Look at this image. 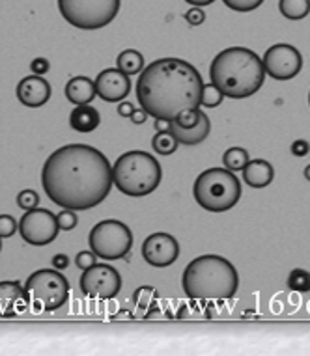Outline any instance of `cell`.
<instances>
[{
	"label": "cell",
	"instance_id": "cell-1",
	"mask_svg": "<svg viewBox=\"0 0 310 356\" xmlns=\"http://www.w3.org/2000/svg\"><path fill=\"white\" fill-rule=\"evenodd\" d=\"M41 185L49 200L62 209H92L111 194V163L95 147L70 144L45 161Z\"/></svg>",
	"mask_w": 310,
	"mask_h": 356
},
{
	"label": "cell",
	"instance_id": "cell-2",
	"mask_svg": "<svg viewBox=\"0 0 310 356\" xmlns=\"http://www.w3.org/2000/svg\"><path fill=\"white\" fill-rule=\"evenodd\" d=\"M204 81L185 60L161 58L142 70L137 82V99L155 120H174L180 112L200 108Z\"/></svg>",
	"mask_w": 310,
	"mask_h": 356
},
{
	"label": "cell",
	"instance_id": "cell-3",
	"mask_svg": "<svg viewBox=\"0 0 310 356\" xmlns=\"http://www.w3.org/2000/svg\"><path fill=\"white\" fill-rule=\"evenodd\" d=\"M211 84H215L224 97L245 99L263 86L265 70L256 53L245 47H230L217 54L210 65Z\"/></svg>",
	"mask_w": 310,
	"mask_h": 356
},
{
	"label": "cell",
	"instance_id": "cell-4",
	"mask_svg": "<svg viewBox=\"0 0 310 356\" xmlns=\"http://www.w3.org/2000/svg\"><path fill=\"white\" fill-rule=\"evenodd\" d=\"M183 291L196 302H224L235 295L240 275L226 257L206 254L189 263L183 270Z\"/></svg>",
	"mask_w": 310,
	"mask_h": 356
},
{
	"label": "cell",
	"instance_id": "cell-5",
	"mask_svg": "<svg viewBox=\"0 0 310 356\" xmlns=\"http://www.w3.org/2000/svg\"><path fill=\"white\" fill-rule=\"evenodd\" d=\"M163 177L161 164L152 153L127 152L112 164V183L125 196L141 198L152 194Z\"/></svg>",
	"mask_w": 310,
	"mask_h": 356
},
{
	"label": "cell",
	"instance_id": "cell-6",
	"mask_svg": "<svg viewBox=\"0 0 310 356\" xmlns=\"http://www.w3.org/2000/svg\"><path fill=\"white\" fill-rule=\"evenodd\" d=\"M193 194L202 209L224 213L240 202L241 183L228 168H210L196 177Z\"/></svg>",
	"mask_w": 310,
	"mask_h": 356
},
{
	"label": "cell",
	"instance_id": "cell-7",
	"mask_svg": "<svg viewBox=\"0 0 310 356\" xmlns=\"http://www.w3.org/2000/svg\"><path fill=\"white\" fill-rule=\"evenodd\" d=\"M24 291L36 312H54L62 308L70 297V282L60 270L41 269L29 276Z\"/></svg>",
	"mask_w": 310,
	"mask_h": 356
},
{
	"label": "cell",
	"instance_id": "cell-8",
	"mask_svg": "<svg viewBox=\"0 0 310 356\" xmlns=\"http://www.w3.org/2000/svg\"><path fill=\"white\" fill-rule=\"evenodd\" d=\"M62 17L75 29L100 30L120 12V0H59Z\"/></svg>",
	"mask_w": 310,
	"mask_h": 356
},
{
	"label": "cell",
	"instance_id": "cell-9",
	"mask_svg": "<svg viewBox=\"0 0 310 356\" xmlns=\"http://www.w3.org/2000/svg\"><path fill=\"white\" fill-rule=\"evenodd\" d=\"M88 245L101 259H122L131 252L133 234L123 222L101 220L88 235Z\"/></svg>",
	"mask_w": 310,
	"mask_h": 356
},
{
	"label": "cell",
	"instance_id": "cell-10",
	"mask_svg": "<svg viewBox=\"0 0 310 356\" xmlns=\"http://www.w3.org/2000/svg\"><path fill=\"white\" fill-rule=\"evenodd\" d=\"M59 220L49 209H30L19 220V234L32 246H45L59 235Z\"/></svg>",
	"mask_w": 310,
	"mask_h": 356
},
{
	"label": "cell",
	"instance_id": "cell-11",
	"mask_svg": "<svg viewBox=\"0 0 310 356\" xmlns=\"http://www.w3.org/2000/svg\"><path fill=\"white\" fill-rule=\"evenodd\" d=\"M79 286L86 297L109 300V298L116 297L122 289V276L111 265L95 263L94 267L82 273Z\"/></svg>",
	"mask_w": 310,
	"mask_h": 356
},
{
	"label": "cell",
	"instance_id": "cell-12",
	"mask_svg": "<svg viewBox=\"0 0 310 356\" xmlns=\"http://www.w3.org/2000/svg\"><path fill=\"white\" fill-rule=\"evenodd\" d=\"M263 70L265 75L273 76L275 81H290L303 67V56L297 49L288 43H279L268 49L263 54Z\"/></svg>",
	"mask_w": 310,
	"mask_h": 356
},
{
	"label": "cell",
	"instance_id": "cell-13",
	"mask_svg": "<svg viewBox=\"0 0 310 356\" xmlns=\"http://www.w3.org/2000/svg\"><path fill=\"white\" fill-rule=\"evenodd\" d=\"M142 257L148 265L163 269L180 257V245L170 234H153L142 245Z\"/></svg>",
	"mask_w": 310,
	"mask_h": 356
},
{
	"label": "cell",
	"instance_id": "cell-14",
	"mask_svg": "<svg viewBox=\"0 0 310 356\" xmlns=\"http://www.w3.org/2000/svg\"><path fill=\"white\" fill-rule=\"evenodd\" d=\"M95 94L107 103H120L131 92L129 75L120 70H105L95 76Z\"/></svg>",
	"mask_w": 310,
	"mask_h": 356
},
{
	"label": "cell",
	"instance_id": "cell-15",
	"mask_svg": "<svg viewBox=\"0 0 310 356\" xmlns=\"http://www.w3.org/2000/svg\"><path fill=\"white\" fill-rule=\"evenodd\" d=\"M17 99L30 108L43 106L51 99V84L40 75L24 76L17 84Z\"/></svg>",
	"mask_w": 310,
	"mask_h": 356
},
{
	"label": "cell",
	"instance_id": "cell-16",
	"mask_svg": "<svg viewBox=\"0 0 310 356\" xmlns=\"http://www.w3.org/2000/svg\"><path fill=\"white\" fill-rule=\"evenodd\" d=\"M29 306L26 291L19 282H0V317H15Z\"/></svg>",
	"mask_w": 310,
	"mask_h": 356
},
{
	"label": "cell",
	"instance_id": "cell-17",
	"mask_svg": "<svg viewBox=\"0 0 310 356\" xmlns=\"http://www.w3.org/2000/svg\"><path fill=\"white\" fill-rule=\"evenodd\" d=\"M170 135L174 136L178 144H183V146H196L200 142H204L208 138L211 131V122L210 118L202 114L200 122L194 125V127H182L178 125L174 120H170Z\"/></svg>",
	"mask_w": 310,
	"mask_h": 356
},
{
	"label": "cell",
	"instance_id": "cell-18",
	"mask_svg": "<svg viewBox=\"0 0 310 356\" xmlns=\"http://www.w3.org/2000/svg\"><path fill=\"white\" fill-rule=\"evenodd\" d=\"M65 99L73 103V105H90L95 94V82L88 76H73L65 84Z\"/></svg>",
	"mask_w": 310,
	"mask_h": 356
},
{
	"label": "cell",
	"instance_id": "cell-19",
	"mask_svg": "<svg viewBox=\"0 0 310 356\" xmlns=\"http://www.w3.org/2000/svg\"><path fill=\"white\" fill-rule=\"evenodd\" d=\"M243 172V179L249 187L252 188H263L268 187L273 177H275V170L268 161L263 159H254V161H249L245 164V168L241 170Z\"/></svg>",
	"mask_w": 310,
	"mask_h": 356
},
{
	"label": "cell",
	"instance_id": "cell-20",
	"mask_svg": "<svg viewBox=\"0 0 310 356\" xmlns=\"http://www.w3.org/2000/svg\"><path fill=\"white\" fill-rule=\"evenodd\" d=\"M100 112L92 105H79L70 114V125L77 133H92L100 127Z\"/></svg>",
	"mask_w": 310,
	"mask_h": 356
},
{
	"label": "cell",
	"instance_id": "cell-21",
	"mask_svg": "<svg viewBox=\"0 0 310 356\" xmlns=\"http://www.w3.org/2000/svg\"><path fill=\"white\" fill-rule=\"evenodd\" d=\"M118 70L125 75H141L144 70V56L135 49H127L118 54Z\"/></svg>",
	"mask_w": 310,
	"mask_h": 356
},
{
	"label": "cell",
	"instance_id": "cell-22",
	"mask_svg": "<svg viewBox=\"0 0 310 356\" xmlns=\"http://www.w3.org/2000/svg\"><path fill=\"white\" fill-rule=\"evenodd\" d=\"M279 10L286 19L299 21L310 13V0H281Z\"/></svg>",
	"mask_w": 310,
	"mask_h": 356
},
{
	"label": "cell",
	"instance_id": "cell-23",
	"mask_svg": "<svg viewBox=\"0 0 310 356\" xmlns=\"http://www.w3.org/2000/svg\"><path fill=\"white\" fill-rule=\"evenodd\" d=\"M249 163V153L243 147H230L223 155L224 168H228L230 172H238V170L245 168V164Z\"/></svg>",
	"mask_w": 310,
	"mask_h": 356
},
{
	"label": "cell",
	"instance_id": "cell-24",
	"mask_svg": "<svg viewBox=\"0 0 310 356\" xmlns=\"http://www.w3.org/2000/svg\"><path fill=\"white\" fill-rule=\"evenodd\" d=\"M178 140H176L174 136L170 135V131H161L157 135L153 136L152 140V147L155 149V153L159 155H172V153L178 149Z\"/></svg>",
	"mask_w": 310,
	"mask_h": 356
},
{
	"label": "cell",
	"instance_id": "cell-25",
	"mask_svg": "<svg viewBox=\"0 0 310 356\" xmlns=\"http://www.w3.org/2000/svg\"><path fill=\"white\" fill-rule=\"evenodd\" d=\"M159 298V293L153 289V287H139L135 293H133V302H135V306L139 309H150L153 306V304L157 302Z\"/></svg>",
	"mask_w": 310,
	"mask_h": 356
},
{
	"label": "cell",
	"instance_id": "cell-26",
	"mask_svg": "<svg viewBox=\"0 0 310 356\" xmlns=\"http://www.w3.org/2000/svg\"><path fill=\"white\" fill-rule=\"evenodd\" d=\"M288 287L293 291L309 293L310 291V273L304 269H293L288 276Z\"/></svg>",
	"mask_w": 310,
	"mask_h": 356
},
{
	"label": "cell",
	"instance_id": "cell-27",
	"mask_svg": "<svg viewBox=\"0 0 310 356\" xmlns=\"http://www.w3.org/2000/svg\"><path fill=\"white\" fill-rule=\"evenodd\" d=\"M223 92H221L215 84H204V90H202V106L215 108V106H219L223 103Z\"/></svg>",
	"mask_w": 310,
	"mask_h": 356
},
{
	"label": "cell",
	"instance_id": "cell-28",
	"mask_svg": "<svg viewBox=\"0 0 310 356\" xmlns=\"http://www.w3.org/2000/svg\"><path fill=\"white\" fill-rule=\"evenodd\" d=\"M204 112L200 111V108H191V111H183L180 112L178 116L174 118V122L178 125H182V127H194L196 123L200 122V118H202Z\"/></svg>",
	"mask_w": 310,
	"mask_h": 356
},
{
	"label": "cell",
	"instance_id": "cell-29",
	"mask_svg": "<svg viewBox=\"0 0 310 356\" xmlns=\"http://www.w3.org/2000/svg\"><path fill=\"white\" fill-rule=\"evenodd\" d=\"M38 204H40V196H38V193H36V191H30V188H26V191H21V193L17 194V205L21 207V209H24V211L36 209V207H38Z\"/></svg>",
	"mask_w": 310,
	"mask_h": 356
},
{
	"label": "cell",
	"instance_id": "cell-30",
	"mask_svg": "<svg viewBox=\"0 0 310 356\" xmlns=\"http://www.w3.org/2000/svg\"><path fill=\"white\" fill-rule=\"evenodd\" d=\"M224 4L230 8V10H234V12H252V10H256V8L262 6L263 0H223Z\"/></svg>",
	"mask_w": 310,
	"mask_h": 356
},
{
	"label": "cell",
	"instance_id": "cell-31",
	"mask_svg": "<svg viewBox=\"0 0 310 356\" xmlns=\"http://www.w3.org/2000/svg\"><path fill=\"white\" fill-rule=\"evenodd\" d=\"M19 229V222L10 215H0V239L12 237Z\"/></svg>",
	"mask_w": 310,
	"mask_h": 356
},
{
	"label": "cell",
	"instance_id": "cell-32",
	"mask_svg": "<svg viewBox=\"0 0 310 356\" xmlns=\"http://www.w3.org/2000/svg\"><path fill=\"white\" fill-rule=\"evenodd\" d=\"M56 220H59L60 229H64V232H70L77 226V213L71 209H64L60 211L59 215H56Z\"/></svg>",
	"mask_w": 310,
	"mask_h": 356
},
{
	"label": "cell",
	"instance_id": "cell-33",
	"mask_svg": "<svg viewBox=\"0 0 310 356\" xmlns=\"http://www.w3.org/2000/svg\"><path fill=\"white\" fill-rule=\"evenodd\" d=\"M95 254L94 252H88V250H82V252H79V254H77V257H75V263H77V267H79V269H82V270H86V269H90V267H94L95 263Z\"/></svg>",
	"mask_w": 310,
	"mask_h": 356
},
{
	"label": "cell",
	"instance_id": "cell-34",
	"mask_svg": "<svg viewBox=\"0 0 310 356\" xmlns=\"http://www.w3.org/2000/svg\"><path fill=\"white\" fill-rule=\"evenodd\" d=\"M185 21H187L191 26H199V24H202L206 21V13L202 12V8L193 6L187 13H185Z\"/></svg>",
	"mask_w": 310,
	"mask_h": 356
},
{
	"label": "cell",
	"instance_id": "cell-35",
	"mask_svg": "<svg viewBox=\"0 0 310 356\" xmlns=\"http://www.w3.org/2000/svg\"><path fill=\"white\" fill-rule=\"evenodd\" d=\"M30 70H32V73L34 75H45V73H49V70H51V64H49V60L45 58H36L30 62Z\"/></svg>",
	"mask_w": 310,
	"mask_h": 356
},
{
	"label": "cell",
	"instance_id": "cell-36",
	"mask_svg": "<svg viewBox=\"0 0 310 356\" xmlns=\"http://www.w3.org/2000/svg\"><path fill=\"white\" fill-rule=\"evenodd\" d=\"M290 149H292V153L295 157H304V155H309L310 144L307 140H295Z\"/></svg>",
	"mask_w": 310,
	"mask_h": 356
},
{
	"label": "cell",
	"instance_id": "cell-37",
	"mask_svg": "<svg viewBox=\"0 0 310 356\" xmlns=\"http://www.w3.org/2000/svg\"><path fill=\"white\" fill-rule=\"evenodd\" d=\"M51 265H53V269L56 270H64L68 269V265H70V259L65 254H56V256L51 259Z\"/></svg>",
	"mask_w": 310,
	"mask_h": 356
},
{
	"label": "cell",
	"instance_id": "cell-38",
	"mask_svg": "<svg viewBox=\"0 0 310 356\" xmlns=\"http://www.w3.org/2000/svg\"><path fill=\"white\" fill-rule=\"evenodd\" d=\"M135 112V105L133 103H129V101H120V105H118V114L122 118H131V114Z\"/></svg>",
	"mask_w": 310,
	"mask_h": 356
},
{
	"label": "cell",
	"instance_id": "cell-39",
	"mask_svg": "<svg viewBox=\"0 0 310 356\" xmlns=\"http://www.w3.org/2000/svg\"><path fill=\"white\" fill-rule=\"evenodd\" d=\"M129 120L135 123V125H142V123L148 120L146 111H144V108H141V111H139V108H135V112L131 114V118H129Z\"/></svg>",
	"mask_w": 310,
	"mask_h": 356
},
{
	"label": "cell",
	"instance_id": "cell-40",
	"mask_svg": "<svg viewBox=\"0 0 310 356\" xmlns=\"http://www.w3.org/2000/svg\"><path fill=\"white\" fill-rule=\"evenodd\" d=\"M170 122L169 120H155V131L161 133V131H169Z\"/></svg>",
	"mask_w": 310,
	"mask_h": 356
},
{
	"label": "cell",
	"instance_id": "cell-41",
	"mask_svg": "<svg viewBox=\"0 0 310 356\" xmlns=\"http://www.w3.org/2000/svg\"><path fill=\"white\" fill-rule=\"evenodd\" d=\"M185 2H189V4H193V6H208V4H211V2H215V0H185Z\"/></svg>",
	"mask_w": 310,
	"mask_h": 356
},
{
	"label": "cell",
	"instance_id": "cell-42",
	"mask_svg": "<svg viewBox=\"0 0 310 356\" xmlns=\"http://www.w3.org/2000/svg\"><path fill=\"white\" fill-rule=\"evenodd\" d=\"M303 174H304V179H309V181H310V164L307 166V168H304Z\"/></svg>",
	"mask_w": 310,
	"mask_h": 356
},
{
	"label": "cell",
	"instance_id": "cell-43",
	"mask_svg": "<svg viewBox=\"0 0 310 356\" xmlns=\"http://www.w3.org/2000/svg\"><path fill=\"white\" fill-rule=\"evenodd\" d=\"M0 250H2V239H0Z\"/></svg>",
	"mask_w": 310,
	"mask_h": 356
},
{
	"label": "cell",
	"instance_id": "cell-44",
	"mask_svg": "<svg viewBox=\"0 0 310 356\" xmlns=\"http://www.w3.org/2000/svg\"><path fill=\"white\" fill-rule=\"evenodd\" d=\"M309 105H310V94H309Z\"/></svg>",
	"mask_w": 310,
	"mask_h": 356
}]
</instances>
